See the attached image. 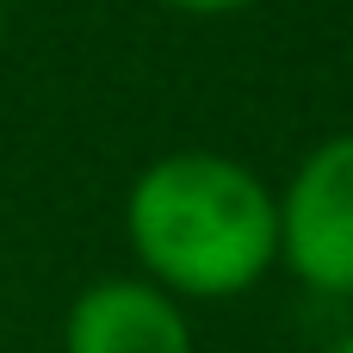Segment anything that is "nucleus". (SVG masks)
<instances>
[{
  "label": "nucleus",
  "mask_w": 353,
  "mask_h": 353,
  "mask_svg": "<svg viewBox=\"0 0 353 353\" xmlns=\"http://www.w3.org/2000/svg\"><path fill=\"white\" fill-rule=\"evenodd\" d=\"M0 31H6V0H0Z\"/></svg>",
  "instance_id": "423d86ee"
},
{
  "label": "nucleus",
  "mask_w": 353,
  "mask_h": 353,
  "mask_svg": "<svg viewBox=\"0 0 353 353\" xmlns=\"http://www.w3.org/2000/svg\"><path fill=\"white\" fill-rule=\"evenodd\" d=\"M155 6L192 12V19H223V12H242V6H254V0H155Z\"/></svg>",
  "instance_id": "20e7f679"
},
{
  "label": "nucleus",
  "mask_w": 353,
  "mask_h": 353,
  "mask_svg": "<svg viewBox=\"0 0 353 353\" xmlns=\"http://www.w3.org/2000/svg\"><path fill=\"white\" fill-rule=\"evenodd\" d=\"M329 353H353V335H341V341H335V347H329Z\"/></svg>",
  "instance_id": "39448f33"
},
{
  "label": "nucleus",
  "mask_w": 353,
  "mask_h": 353,
  "mask_svg": "<svg viewBox=\"0 0 353 353\" xmlns=\"http://www.w3.org/2000/svg\"><path fill=\"white\" fill-rule=\"evenodd\" d=\"M279 261L310 292L353 298V130L323 137L285 180Z\"/></svg>",
  "instance_id": "f03ea898"
},
{
  "label": "nucleus",
  "mask_w": 353,
  "mask_h": 353,
  "mask_svg": "<svg viewBox=\"0 0 353 353\" xmlns=\"http://www.w3.org/2000/svg\"><path fill=\"white\" fill-rule=\"evenodd\" d=\"M62 353H192V329L155 279H93L68 304Z\"/></svg>",
  "instance_id": "7ed1b4c3"
},
{
  "label": "nucleus",
  "mask_w": 353,
  "mask_h": 353,
  "mask_svg": "<svg viewBox=\"0 0 353 353\" xmlns=\"http://www.w3.org/2000/svg\"><path fill=\"white\" fill-rule=\"evenodd\" d=\"M124 236L174 298H236L279 261V192L217 149H174L130 180Z\"/></svg>",
  "instance_id": "f257e3e1"
}]
</instances>
